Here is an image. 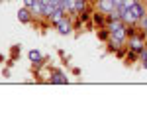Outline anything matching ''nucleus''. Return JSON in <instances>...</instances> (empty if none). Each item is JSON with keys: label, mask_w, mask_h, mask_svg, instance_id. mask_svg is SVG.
I'll return each instance as SVG.
<instances>
[{"label": "nucleus", "mask_w": 147, "mask_h": 138, "mask_svg": "<svg viewBox=\"0 0 147 138\" xmlns=\"http://www.w3.org/2000/svg\"><path fill=\"white\" fill-rule=\"evenodd\" d=\"M129 14H131V16H134V18L137 20V22H139V20H141V18L145 16V10H143V6H141L139 2H136V4H134V6L129 8Z\"/></svg>", "instance_id": "obj_4"}, {"label": "nucleus", "mask_w": 147, "mask_h": 138, "mask_svg": "<svg viewBox=\"0 0 147 138\" xmlns=\"http://www.w3.org/2000/svg\"><path fill=\"white\" fill-rule=\"evenodd\" d=\"M55 26L59 28V34H63V36L71 34V30H73V24H71V20H69V18H65V16H63V18H61V20L55 24Z\"/></svg>", "instance_id": "obj_2"}, {"label": "nucleus", "mask_w": 147, "mask_h": 138, "mask_svg": "<svg viewBox=\"0 0 147 138\" xmlns=\"http://www.w3.org/2000/svg\"><path fill=\"white\" fill-rule=\"evenodd\" d=\"M84 8H86V0H75V6H73V14L80 16L82 12H86Z\"/></svg>", "instance_id": "obj_7"}, {"label": "nucleus", "mask_w": 147, "mask_h": 138, "mask_svg": "<svg viewBox=\"0 0 147 138\" xmlns=\"http://www.w3.org/2000/svg\"><path fill=\"white\" fill-rule=\"evenodd\" d=\"M94 22H96V24H102V16H100V14H94Z\"/></svg>", "instance_id": "obj_14"}, {"label": "nucleus", "mask_w": 147, "mask_h": 138, "mask_svg": "<svg viewBox=\"0 0 147 138\" xmlns=\"http://www.w3.org/2000/svg\"><path fill=\"white\" fill-rule=\"evenodd\" d=\"M51 83H57V85H65V83H67V77H65L61 71H57V69H55V71L51 73Z\"/></svg>", "instance_id": "obj_6"}, {"label": "nucleus", "mask_w": 147, "mask_h": 138, "mask_svg": "<svg viewBox=\"0 0 147 138\" xmlns=\"http://www.w3.org/2000/svg\"><path fill=\"white\" fill-rule=\"evenodd\" d=\"M139 22H141V26H143V32L147 34V14L143 16V18H141V20H139Z\"/></svg>", "instance_id": "obj_12"}, {"label": "nucleus", "mask_w": 147, "mask_h": 138, "mask_svg": "<svg viewBox=\"0 0 147 138\" xmlns=\"http://www.w3.org/2000/svg\"><path fill=\"white\" fill-rule=\"evenodd\" d=\"M108 36H110V30H102L100 32V40H106Z\"/></svg>", "instance_id": "obj_13"}, {"label": "nucleus", "mask_w": 147, "mask_h": 138, "mask_svg": "<svg viewBox=\"0 0 147 138\" xmlns=\"http://www.w3.org/2000/svg\"><path fill=\"white\" fill-rule=\"evenodd\" d=\"M143 67H145V69H147V59H145V61H143Z\"/></svg>", "instance_id": "obj_15"}, {"label": "nucleus", "mask_w": 147, "mask_h": 138, "mask_svg": "<svg viewBox=\"0 0 147 138\" xmlns=\"http://www.w3.org/2000/svg\"><path fill=\"white\" fill-rule=\"evenodd\" d=\"M98 10L102 14H110V12L116 10V6H114V0H98Z\"/></svg>", "instance_id": "obj_3"}, {"label": "nucleus", "mask_w": 147, "mask_h": 138, "mask_svg": "<svg viewBox=\"0 0 147 138\" xmlns=\"http://www.w3.org/2000/svg\"><path fill=\"white\" fill-rule=\"evenodd\" d=\"M136 2H139V0H136Z\"/></svg>", "instance_id": "obj_16"}, {"label": "nucleus", "mask_w": 147, "mask_h": 138, "mask_svg": "<svg viewBox=\"0 0 147 138\" xmlns=\"http://www.w3.org/2000/svg\"><path fill=\"white\" fill-rule=\"evenodd\" d=\"M143 46H145V42H143V36H129V49H134V51H141L143 49Z\"/></svg>", "instance_id": "obj_1"}, {"label": "nucleus", "mask_w": 147, "mask_h": 138, "mask_svg": "<svg viewBox=\"0 0 147 138\" xmlns=\"http://www.w3.org/2000/svg\"><path fill=\"white\" fill-rule=\"evenodd\" d=\"M28 55H30V61H34V63H41V61H43V55H41L37 49H32Z\"/></svg>", "instance_id": "obj_8"}, {"label": "nucleus", "mask_w": 147, "mask_h": 138, "mask_svg": "<svg viewBox=\"0 0 147 138\" xmlns=\"http://www.w3.org/2000/svg\"><path fill=\"white\" fill-rule=\"evenodd\" d=\"M24 4H26V8H30V10H32L35 4H37V0H24Z\"/></svg>", "instance_id": "obj_11"}, {"label": "nucleus", "mask_w": 147, "mask_h": 138, "mask_svg": "<svg viewBox=\"0 0 147 138\" xmlns=\"http://www.w3.org/2000/svg\"><path fill=\"white\" fill-rule=\"evenodd\" d=\"M73 6H75V0H61V8L65 12H73Z\"/></svg>", "instance_id": "obj_9"}, {"label": "nucleus", "mask_w": 147, "mask_h": 138, "mask_svg": "<svg viewBox=\"0 0 147 138\" xmlns=\"http://www.w3.org/2000/svg\"><path fill=\"white\" fill-rule=\"evenodd\" d=\"M18 20H20L22 24H30V22H32V10L26 8V6L20 8V10H18Z\"/></svg>", "instance_id": "obj_5"}, {"label": "nucleus", "mask_w": 147, "mask_h": 138, "mask_svg": "<svg viewBox=\"0 0 147 138\" xmlns=\"http://www.w3.org/2000/svg\"><path fill=\"white\" fill-rule=\"evenodd\" d=\"M32 14L34 16H43V4H41V0H37V4L32 8Z\"/></svg>", "instance_id": "obj_10"}]
</instances>
